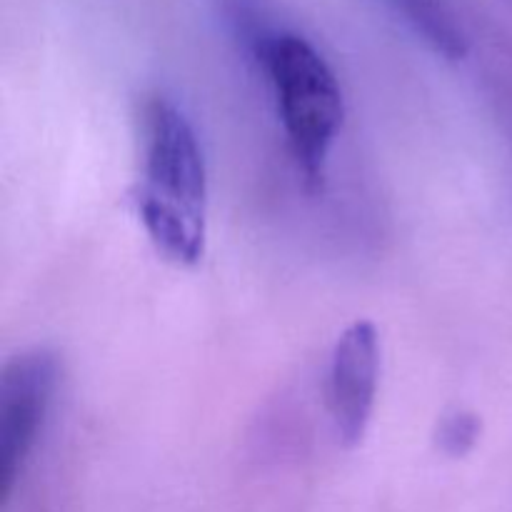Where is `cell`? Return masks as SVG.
Listing matches in <instances>:
<instances>
[{"instance_id":"6da1fadb","label":"cell","mask_w":512,"mask_h":512,"mask_svg":"<svg viewBox=\"0 0 512 512\" xmlns=\"http://www.w3.org/2000/svg\"><path fill=\"white\" fill-rule=\"evenodd\" d=\"M138 215L150 243L175 265L200 263L208 225V173L188 115L168 98L145 105Z\"/></svg>"},{"instance_id":"7a4b0ae2","label":"cell","mask_w":512,"mask_h":512,"mask_svg":"<svg viewBox=\"0 0 512 512\" xmlns=\"http://www.w3.org/2000/svg\"><path fill=\"white\" fill-rule=\"evenodd\" d=\"M253 53L273 85L295 165L305 185L318 190L345 118L338 78L310 40L288 30L255 33Z\"/></svg>"},{"instance_id":"3957f363","label":"cell","mask_w":512,"mask_h":512,"mask_svg":"<svg viewBox=\"0 0 512 512\" xmlns=\"http://www.w3.org/2000/svg\"><path fill=\"white\" fill-rule=\"evenodd\" d=\"M60 365L45 348L25 350L0 373V500L8 503L38 445L58 390Z\"/></svg>"},{"instance_id":"277c9868","label":"cell","mask_w":512,"mask_h":512,"mask_svg":"<svg viewBox=\"0 0 512 512\" xmlns=\"http://www.w3.org/2000/svg\"><path fill=\"white\" fill-rule=\"evenodd\" d=\"M380 383V335L370 320L343 330L330 355L328 413L340 445L358 448L373 420Z\"/></svg>"},{"instance_id":"5b68a950","label":"cell","mask_w":512,"mask_h":512,"mask_svg":"<svg viewBox=\"0 0 512 512\" xmlns=\"http://www.w3.org/2000/svg\"><path fill=\"white\" fill-rule=\"evenodd\" d=\"M393 5L435 53L448 60L468 55V38L443 0H393Z\"/></svg>"},{"instance_id":"8992f818","label":"cell","mask_w":512,"mask_h":512,"mask_svg":"<svg viewBox=\"0 0 512 512\" xmlns=\"http://www.w3.org/2000/svg\"><path fill=\"white\" fill-rule=\"evenodd\" d=\"M483 425L480 418L470 410H453V413L443 415L435 430V443H438L440 453L448 458H465L470 450L478 445Z\"/></svg>"}]
</instances>
